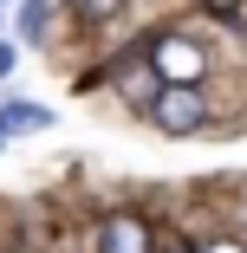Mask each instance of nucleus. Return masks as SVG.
I'll return each mask as SVG.
<instances>
[{
  "instance_id": "f257e3e1",
  "label": "nucleus",
  "mask_w": 247,
  "mask_h": 253,
  "mask_svg": "<svg viewBox=\"0 0 247 253\" xmlns=\"http://www.w3.org/2000/svg\"><path fill=\"white\" fill-rule=\"evenodd\" d=\"M150 117H156V130H169V136H189V130H202L208 104H202L195 84H163V91L150 97Z\"/></svg>"
},
{
  "instance_id": "f03ea898",
  "label": "nucleus",
  "mask_w": 247,
  "mask_h": 253,
  "mask_svg": "<svg viewBox=\"0 0 247 253\" xmlns=\"http://www.w3.org/2000/svg\"><path fill=\"white\" fill-rule=\"evenodd\" d=\"M202 45L195 39H182V33H156V45H150V72L163 78V84H195L202 78Z\"/></svg>"
},
{
  "instance_id": "7ed1b4c3",
  "label": "nucleus",
  "mask_w": 247,
  "mask_h": 253,
  "mask_svg": "<svg viewBox=\"0 0 247 253\" xmlns=\"http://www.w3.org/2000/svg\"><path fill=\"white\" fill-rule=\"evenodd\" d=\"M98 253H150V227L137 214H111L104 234H98Z\"/></svg>"
},
{
  "instance_id": "20e7f679",
  "label": "nucleus",
  "mask_w": 247,
  "mask_h": 253,
  "mask_svg": "<svg viewBox=\"0 0 247 253\" xmlns=\"http://www.w3.org/2000/svg\"><path fill=\"white\" fill-rule=\"evenodd\" d=\"M0 124H7V130H46V124H52V111H39V104H13Z\"/></svg>"
},
{
  "instance_id": "39448f33",
  "label": "nucleus",
  "mask_w": 247,
  "mask_h": 253,
  "mask_svg": "<svg viewBox=\"0 0 247 253\" xmlns=\"http://www.w3.org/2000/svg\"><path fill=\"white\" fill-rule=\"evenodd\" d=\"M72 7H78L85 20H117V7H124V0H72Z\"/></svg>"
},
{
  "instance_id": "423d86ee",
  "label": "nucleus",
  "mask_w": 247,
  "mask_h": 253,
  "mask_svg": "<svg viewBox=\"0 0 247 253\" xmlns=\"http://www.w3.org/2000/svg\"><path fill=\"white\" fill-rule=\"evenodd\" d=\"M46 26V0H20V33H39Z\"/></svg>"
},
{
  "instance_id": "0eeeda50",
  "label": "nucleus",
  "mask_w": 247,
  "mask_h": 253,
  "mask_svg": "<svg viewBox=\"0 0 247 253\" xmlns=\"http://www.w3.org/2000/svg\"><path fill=\"white\" fill-rule=\"evenodd\" d=\"M202 7H208V13H234V7H241V0H202Z\"/></svg>"
},
{
  "instance_id": "6e6552de",
  "label": "nucleus",
  "mask_w": 247,
  "mask_h": 253,
  "mask_svg": "<svg viewBox=\"0 0 247 253\" xmlns=\"http://www.w3.org/2000/svg\"><path fill=\"white\" fill-rule=\"evenodd\" d=\"M208 253H241V247H234V240H215V247H208Z\"/></svg>"
},
{
  "instance_id": "1a4fd4ad",
  "label": "nucleus",
  "mask_w": 247,
  "mask_h": 253,
  "mask_svg": "<svg viewBox=\"0 0 247 253\" xmlns=\"http://www.w3.org/2000/svg\"><path fill=\"white\" fill-rule=\"evenodd\" d=\"M163 253H189V247H182V240H169V247H163Z\"/></svg>"
},
{
  "instance_id": "9d476101",
  "label": "nucleus",
  "mask_w": 247,
  "mask_h": 253,
  "mask_svg": "<svg viewBox=\"0 0 247 253\" xmlns=\"http://www.w3.org/2000/svg\"><path fill=\"white\" fill-rule=\"evenodd\" d=\"M0 143H7V124H0Z\"/></svg>"
}]
</instances>
